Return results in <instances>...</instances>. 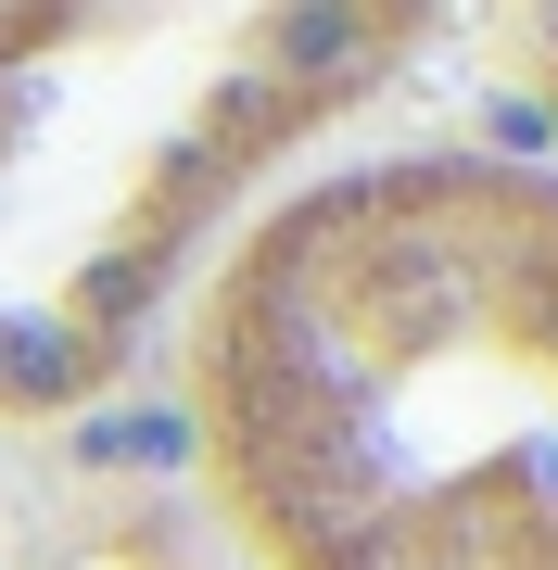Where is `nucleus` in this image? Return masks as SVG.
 <instances>
[{"label":"nucleus","instance_id":"nucleus-1","mask_svg":"<svg viewBox=\"0 0 558 570\" xmlns=\"http://www.w3.org/2000/svg\"><path fill=\"white\" fill-rule=\"evenodd\" d=\"M190 431L254 570H558V165L280 178L204 266Z\"/></svg>","mask_w":558,"mask_h":570},{"label":"nucleus","instance_id":"nucleus-2","mask_svg":"<svg viewBox=\"0 0 558 570\" xmlns=\"http://www.w3.org/2000/svg\"><path fill=\"white\" fill-rule=\"evenodd\" d=\"M432 51V13H0V431L140 355L216 242Z\"/></svg>","mask_w":558,"mask_h":570},{"label":"nucleus","instance_id":"nucleus-3","mask_svg":"<svg viewBox=\"0 0 558 570\" xmlns=\"http://www.w3.org/2000/svg\"><path fill=\"white\" fill-rule=\"evenodd\" d=\"M508 39H520V51H533V89H546V102H558V13H520V26H508Z\"/></svg>","mask_w":558,"mask_h":570}]
</instances>
